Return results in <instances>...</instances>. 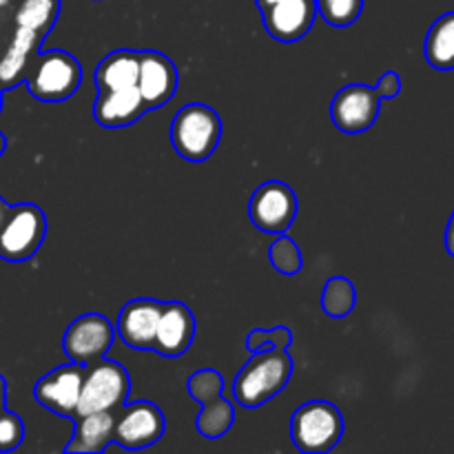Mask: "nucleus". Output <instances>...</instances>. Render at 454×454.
I'll list each match as a JSON object with an SVG mask.
<instances>
[{
	"label": "nucleus",
	"instance_id": "f257e3e1",
	"mask_svg": "<svg viewBox=\"0 0 454 454\" xmlns=\"http://www.w3.org/2000/svg\"><path fill=\"white\" fill-rule=\"evenodd\" d=\"M291 377L293 357L288 348L260 350L235 375L233 397L242 408H262L286 388Z\"/></svg>",
	"mask_w": 454,
	"mask_h": 454
},
{
	"label": "nucleus",
	"instance_id": "f03ea898",
	"mask_svg": "<svg viewBox=\"0 0 454 454\" xmlns=\"http://www.w3.org/2000/svg\"><path fill=\"white\" fill-rule=\"evenodd\" d=\"M222 137V120L202 102L184 105L171 122V145L189 162H204L215 153Z\"/></svg>",
	"mask_w": 454,
	"mask_h": 454
},
{
	"label": "nucleus",
	"instance_id": "7ed1b4c3",
	"mask_svg": "<svg viewBox=\"0 0 454 454\" xmlns=\"http://www.w3.org/2000/svg\"><path fill=\"white\" fill-rule=\"evenodd\" d=\"M82 67L62 49L38 51L27 69V91L40 102H65L78 91Z\"/></svg>",
	"mask_w": 454,
	"mask_h": 454
},
{
	"label": "nucleus",
	"instance_id": "20e7f679",
	"mask_svg": "<svg viewBox=\"0 0 454 454\" xmlns=\"http://www.w3.org/2000/svg\"><path fill=\"white\" fill-rule=\"evenodd\" d=\"M341 437H344V417L335 403L315 399L293 412L291 439L300 452H331L341 442Z\"/></svg>",
	"mask_w": 454,
	"mask_h": 454
},
{
	"label": "nucleus",
	"instance_id": "39448f33",
	"mask_svg": "<svg viewBox=\"0 0 454 454\" xmlns=\"http://www.w3.org/2000/svg\"><path fill=\"white\" fill-rule=\"evenodd\" d=\"M129 390H131V377L127 368L106 357L98 359L84 366L82 393H80L75 417L89 415V412L120 411L127 403Z\"/></svg>",
	"mask_w": 454,
	"mask_h": 454
},
{
	"label": "nucleus",
	"instance_id": "423d86ee",
	"mask_svg": "<svg viewBox=\"0 0 454 454\" xmlns=\"http://www.w3.org/2000/svg\"><path fill=\"white\" fill-rule=\"evenodd\" d=\"M47 235V217L43 208L31 202L12 207L0 226V260L20 264L40 251Z\"/></svg>",
	"mask_w": 454,
	"mask_h": 454
},
{
	"label": "nucleus",
	"instance_id": "0eeeda50",
	"mask_svg": "<svg viewBox=\"0 0 454 454\" xmlns=\"http://www.w3.org/2000/svg\"><path fill=\"white\" fill-rule=\"evenodd\" d=\"M297 195L286 182L269 180L253 193L248 202V215L255 229L262 233L282 235L291 229V224L297 217Z\"/></svg>",
	"mask_w": 454,
	"mask_h": 454
},
{
	"label": "nucleus",
	"instance_id": "6e6552de",
	"mask_svg": "<svg viewBox=\"0 0 454 454\" xmlns=\"http://www.w3.org/2000/svg\"><path fill=\"white\" fill-rule=\"evenodd\" d=\"M115 340V326L100 313H87L71 322L62 335V353L69 362L89 366L106 357Z\"/></svg>",
	"mask_w": 454,
	"mask_h": 454
},
{
	"label": "nucleus",
	"instance_id": "1a4fd4ad",
	"mask_svg": "<svg viewBox=\"0 0 454 454\" xmlns=\"http://www.w3.org/2000/svg\"><path fill=\"white\" fill-rule=\"evenodd\" d=\"M167 421L162 411L153 402L124 403L120 408V415H115L114 443L127 450H142L162 439Z\"/></svg>",
	"mask_w": 454,
	"mask_h": 454
},
{
	"label": "nucleus",
	"instance_id": "9d476101",
	"mask_svg": "<svg viewBox=\"0 0 454 454\" xmlns=\"http://www.w3.org/2000/svg\"><path fill=\"white\" fill-rule=\"evenodd\" d=\"M84 366L69 362L53 368L44 377H40L38 384L34 386L35 402L49 412L65 419H74L80 403V393H82Z\"/></svg>",
	"mask_w": 454,
	"mask_h": 454
},
{
	"label": "nucleus",
	"instance_id": "9b49d317",
	"mask_svg": "<svg viewBox=\"0 0 454 454\" xmlns=\"http://www.w3.org/2000/svg\"><path fill=\"white\" fill-rule=\"evenodd\" d=\"M381 96L368 84H348L331 102V120L341 133L368 131L380 118Z\"/></svg>",
	"mask_w": 454,
	"mask_h": 454
},
{
	"label": "nucleus",
	"instance_id": "f8f14e48",
	"mask_svg": "<svg viewBox=\"0 0 454 454\" xmlns=\"http://www.w3.org/2000/svg\"><path fill=\"white\" fill-rule=\"evenodd\" d=\"M177 67L164 53L146 49L140 51V74H137V91H140L142 102L146 111L162 109L164 105L173 100L177 91Z\"/></svg>",
	"mask_w": 454,
	"mask_h": 454
},
{
	"label": "nucleus",
	"instance_id": "ddd939ff",
	"mask_svg": "<svg viewBox=\"0 0 454 454\" xmlns=\"http://www.w3.org/2000/svg\"><path fill=\"white\" fill-rule=\"evenodd\" d=\"M195 340V317L182 301H162L153 350L162 357H180Z\"/></svg>",
	"mask_w": 454,
	"mask_h": 454
},
{
	"label": "nucleus",
	"instance_id": "4468645a",
	"mask_svg": "<svg viewBox=\"0 0 454 454\" xmlns=\"http://www.w3.org/2000/svg\"><path fill=\"white\" fill-rule=\"evenodd\" d=\"M162 301L140 297L122 306L115 324V335L133 350H153Z\"/></svg>",
	"mask_w": 454,
	"mask_h": 454
},
{
	"label": "nucleus",
	"instance_id": "2eb2a0df",
	"mask_svg": "<svg viewBox=\"0 0 454 454\" xmlns=\"http://www.w3.org/2000/svg\"><path fill=\"white\" fill-rule=\"evenodd\" d=\"M317 4L315 0H279L262 12L264 29L279 43H295L313 29Z\"/></svg>",
	"mask_w": 454,
	"mask_h": 454
},
{
	"label": "nucleus",
	"instance_id": "dca6fc26",
	"mask_svg": "<svg viewBox=\"0 0 454 454\" xmlns=\"http://www.w3.org/2000/svg\"><path fill=\"white\" fill-rule=\"evenodd\" d=\"M43 40L44 38L38 31L16 25L7 49L0 56V91H9V89L25 82L27 69H29L31 60L38 53Z\"/></svg>",
	"mask_w": 454,
	"mask_h": 454
},
{
	"label": "nucleus",
	"instance_id": "f3484780",
	"mask_svg": "<svg viewBox=\"0 0 454 454\" xmlns=\"http://www.w3.org/2000/svg\"><path fill=\"white\" fill-rule=\"evenodd\" d=\"M146 114L137 87L118 89V91H98L93 105V118L100 127L124 129L136 124Z\"/></svg>",
	"mask_w": 454,
	"mask_h": 454
},
{
	"label": "nucleus",
	"instance_id": "a211bd4d",
	"mask_svg": "<svg viewBox=\"0 0 454 454\" xmlns=\"http://www.w3.org/2000/svg\"><path fill=\"white\" fill-rule=\"evenodd\" d=\"M74 437L65 446V452H82V454H100L114 443L115 412H89V415L74 417Z\"/></svg>",
	"mask_w": 454,
	"mask_h": 454
},
{
	"label": "nucleus",
	"instance_id": "6ab92c4d",
	"mask_svg": "<svg viewBox=\"0 0 454 454\" xmlns=\"http://www.w3.org/2000/svg\"><path fill=\"white\" fill-rule=\"evenodd\" d=\"M140 74V51L133 49H118L100 60L93 74L98 91H118V89L137 87Z\"/></svg>",
	"mask_w": 454,
	"mask_h": 454
},
{
	"label": "nucleus",
	"instance_id": "aec40b11",
	"mask_svg": "<svg viewBox=\"0 0 454 454\" xmlns=\"http://www.w3.org/2000/svg\"><path fill=\"white\" fill-rule=\"evenodd\" d=\"M424 53L434 69H454V12L443 13L433 22L426 35Z\"/></svg>",
	"mask_w": 454,
	"mask_h": 454
},
{
	"label": "nucleus",
	"instance_id": "412c9836",
	"mask_svg": "<svg viewBox=\"0 0 454 454\" xmlns=\"http://www.w3.org/2000/svg\"><path fill=\"white\" fill-rule=\"evenodd\" d=\"M60 16V0H16L13 25L38 31L43 38L51 34Z\"/></svg>",
	"mask_w": 454,
	"mask_h": 454
},
{
	"label": "nucleus",
	"instance_id": "4be33fe9",
	"mask_svg": "<svg viewBox=\"0 0 454 454\" xmlns=\"http://www.w3.org/2000/svg\"><path fill=\"white\" fill-rule=\"evenodd\" d=\"M200 406H202V411H200L198 419H195V428H198V433L202 434L204 439H220L233 428V403L226 402L222 395L207 399V402H202Z\"/></svg>",
	"mask_w": 454,
	"mask_h": 454
},
{
	"label": "nucleus",
	"instance_id": "5701e85b",
	"mask_svg": "<svg viewBox=\"0 0 454 454\" xmlns=\"http://www.w3.org/2000/svg\"><path fill=\"white\" fill-rule=\"evenodd\" d=\"M357 304V291L346 278H331L322 291V309L328 317L341 319L350 315Z\"/></svg>",
	"mask_w": 454,
	"mask_h": 454
},
{
	"label": "nucleus",
	"instance_id": "b1692460",
	"mask_svg": "<svg viewBox=\"0 0 454 454\" xmlns=\"http://www.w3.org/2000/svg\"><path fill=\"white\" fill-rule=\"evenodd\" d=\"M269 260L273 269L282 275H297L304 266V257H301L300 247L286 238V233L278 235L275 242L269 248Z\"/></svg>",
	"mask_w": 454,
	"mask_h": 454
},
{
	"label": "nucleus",
	"instance_id": "393cba45",
	"mask_svg": "<svg viewBox=\"0 0 454 454\" xmlns=\"http://www.w3.org/2000/svg\"><path fill=\"white\" fill-rule=\"evenodd\" d=\"M317 16L331 27H350L364 12V0H315Z\"/></svg>",
	"mask_w": 454,
	"mask_h": 454
},
{
	"label": "nucleus",
	"instance_id": "a878e982",
	"mask_svg": "<svg viewBox=\"0 0 454 454\" xmlns=\"http://www.w3.org/2000/svg\"><path fill=\"white\" fill-rule=\"evenodd\" d=\"M222 388H224V380L213 368H202V371L193 372L189 381H186V390H189V395L198 403L207 402V399L215 397V395H222Z\"/></svg>",
	"mask_w": 454,
	"mask_h": 454
},
{
	"label": "nucleus",
	"instance_id": "bb28decb",
	"mask_svg": "<svg viewBox=\"0 0 454 454\" xmlns=\"http://www.w3.org/2000/svg\"><path fill=\"white\" fill-rule=\"evenodd\" d=\"M293 344V333L288 331L286 326L270 328V331H262V328H255V331L248 333L247 337V348L251 353H260V350L269 348H288Z\"/></svg>",
	"mask_w": 454,
	"mask_h": 454
},
{
	"label": "nucleus",
	"instance_id": "cd10ccee",
	"mask_svg": "<svg viewBox=\"0 0 454 454\" xmlns=\"http://www.w3.org/2000/svg\"><path fill=\"white\" fill-rule=\"evenodd\" d=\"M25 439V424L16 412L0 411V452H13Z\"/></svg>",
	"mask_w": 454,
	"mask_h": 454
},
{
	"label": "nucleus",
	"instance_id": "c85d7f7f",
	"mask_svg": "<svg viewBox=\"0 0 454 454\" xmlns=\"http://www.w3.org/2000/svg\"><path fill=\"white\" fill-rule=\"evenodd\" d=\"M375 89L381 96V100H384V98H395L402 91V78H399L397 71H386L380 78V82L375 84Z\"/></svg>",
	"mask_w": 454,
	"mask_h": 454
},
{
	"label": "nucleus",
	"instance_id": "c756f323",
	"mask_svg": "<svg viewBox=\"0 0 454 454\" xmlns=\"http://www.w3.org/2000/svg\"><path fill=\"white\" fill-rule=\"evenodd\" d=\"M446 248L448 253L454 257V211L450 222H448V229H446Z\"/></svg>",
	"mask_w": 454,
	"mask_h": 454
},
{
	"label": "nucleus",
	"instance_id": "7c9ffc66",
	"mask_svg": "<svg viewBox=\"0 0 454 454\" xmlns=\"http://www.w3.org/2000/svg\"><path fill=\"white\" fill-rule=\"evenodd\" d=\"M9 211H12V204H7L3 198H0V226H3V222L7 220Z\"/></svg>",
	"mask_w": 454,
	"mask_h": 454
},
{
	"label": "nucleus",
	"instance_id": "2f4dec72",
	"mask_svg": "<svg viewBox=\"0 0 454 454\" xmlns=\"http://www.w3.org/2000/svg\"><path fill=\"white\" fill-rule=\"evenodd\" d=\"M4 402H7V384H4V377L0 375V411L4 408Z\"/></svg>",
	"mask_w": 454,
	"mask_h": 454
},
{
	"label": "nucleus",
	"instance_id": "473e14b6",
	"mask_svg": "<svg viewBox=\"0 0 454 454\" xmlns=\"http://www.w3.org/2000/svg\"><path fill=\"white\" fill-rule=\"evenodd\" d=\"M275 3H279V0H255V4L260 12H264V9H269L270 4H275Z\"/></svg>",
	"mask_w": 454,
	"mask_h": 454
},
{
	"label": "nucleus",
	"instance_id": "72a5a7b5",
	"mask_svg": "<svg viewBox=\"0 0 454 454\" xmlns=\"http://www.w3.org/2000/svg\"><path fill=\"white\" fill-rule=\"evenodd\" d=\"M4 149H7V140H4V136H3V131H0V158H3V153H4Z\"/></svg>",
	"mask_w": 454,
	"mask_h": 454
},
{
	"label": "nucleus",
	"instance_id": "f704fd0d",
	"mask_svg": "<svg viewBox=\"0 0 454 454\" xmlns=\"http://www.w3.org/2000/svg\"><path fill=\"white\" fill-rule=\"evenodd\" d=\"M12 4H16V0H0V12H3V9H9Z\"/></svg>",
	"mask_w": 454,
	"mask_h": 454
},
{
	"label": "nucleus",
	"instance_id": "c9c22d12",
	"mask_svg": "<svg viewBox=\"0 0 454 454\" xmlns=\"http://www.w3.org/2000/svg\"><path fill=\"white\" fill-rule=\"evenodd\" d=\"M0 106H3V91H0Z\"/></svg>",
	"mask_w": 454,
	"mask_h": 454
}]
</instances>
